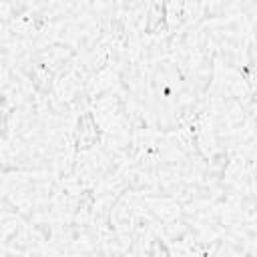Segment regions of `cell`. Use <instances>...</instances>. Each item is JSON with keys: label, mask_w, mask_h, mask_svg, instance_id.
Listing matches in <instances>:
<instances>
[{"label": "cell", "mask_w": 257, "mask_h": 257, "mask_svg": "<svg viewBox=\"0 0 257 257\" xmlns=\"http://www.w3.org/2000/svg\"><path fill=\"white\" fill-rule=\"evenodd\" d=\"M104 137H106V133L92 108H86L74 116L70 139H72V149L76 155L90 153V151L98 149L104 143Z\"/></svg>", "instance_id": "cell-1"}, {"label": "cell", "mask_w": 257, "mask_h": 257, "mask_svg": "<svg viewBox=\"0 0 257 257\" xmlns=\"http://www.w3.org/2000/svg\"><path fill=\"white\" fill-rule=\"evenodd\" d=\"M143 34L145 36H167L171 34L169 24V12H167V0H153L143 22Z\"/></svg>", "instance_id": "cell-2"}]
</instances>
